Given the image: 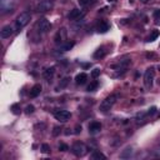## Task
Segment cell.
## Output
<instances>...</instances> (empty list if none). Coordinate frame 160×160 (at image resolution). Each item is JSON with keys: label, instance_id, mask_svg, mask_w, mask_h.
I'll list each match as a JSON object with an SVG mask.
<instances>
[{"label": "cell", "instance_id": "6da1fadb", "mask_svg": "<svg viewBox=\"0 0 160 160\" xmlns=\"http://www.w3.org/2000/svg\"><path fill=\"white\" fill-rule=\"evenodd\" d=\"M30 19H31V14L29 11H22L18 15L16 20H15V30L16 31H20L22 30L29 22H30Z\"/></svg>", "mask_w": 160, "mask_h": 160}, {"label": "cell", "instance_id": "7a4b0ae2", "mask_svg": "<svg viewBox=\"0 0 160 160\" xmlns=\"http://www.w3.org/2000/svg\"><path fill=\"white\" fill-rule=\"evenodd\" d=\"M116 99H118V95H115V94H111V95H109L108 98H105V99L101 101V104H100V110H101L102 112L109 111V110L112 108V105L116 102Z\"/></svg>", "mask_w": 160, "mask_h": 160}, {"label": "cell", "instance_id": "3957f363", "mask_svg": "<svg viewBox=\"0 0 160 160\" xmlns=\"http://www.w3.org/2000/svg\"><path fill=\"white\" fill-rule=\"evenodd\" d=\"M36 29H38V31L40 34H45L51 29V24H50V21L48 19H40L36 22Z\"/></svg>", "mask_w": 160, "mask_h": 160}, {"label": "cell", "instance_id": "277c9868", "mask_svg": "<svg viewBox=\"0 0 160 160\" xmlns=\"http://www.w3.org/2000/svg\"><path fill=\"white\" fill-rule=\"evenodd\" d=\"M15 8V0H0V10L2 14L11 12Z\"/></svg>", "mask_w": 160, "mask_h": 160}, {"label": "cell", "instance_id": "5b68a950", "mask_svg": "<svg viewBox=\"0 0 160 160\" xmlns=\"http://www.w3.org/2000/svg\"><path fill=\"white\" fill-rule=\"evenodd\" d=\"M71 151H72V154H74L75 156H84V155L86 154V146H85L82 142L78 141V142H75V144L71 146Z\"/></svg>", "mask_w": 160, "mask_h": 160}, {"label": "cell", "instance_id": "8992f818", "mask_svg": "<svg viewBox=\"0 0 160 160\" xmlns=\"http://www.w3.org/2000/svg\"><path fill=\"white\" fill-rule=\"evenodd\" d=\"M71 114L68 111V110H55L54 111V118L56 120H59L60 122H65L70 119Z\"/></svg>", "mask_w": 160, "mask_h": 160}, {"label": "cell", "instance_id": "52a82bcc", "mask_svg": "<svg viewBox=\"0 0 160 160\" xmlns=\"http://www.w3.org/2000/svg\"><path fill=\"white\" fill-rule=\"evenodd\" d=\"M51 8H52V1L51 0H42V1H39V4L36 5V11L46 12V11L51 10Z\"/></svg>", "mask_w": 160, "mask_h": 160}, {"label": "cell", "instance_id": "ba28073f", "mask_svg": "<svg viewBox=\"0 0 160 160\" xmlns=\"http://www.w3.org/2000/svg\"><path fill=\"white\" fill-rule=\"evenodd\" d=\"M65 40H66V29H65V28H61V29L56 32V35H55V42L62 45V44L65 42Z\"/></svg>", "mask_w": 160, "mask_h": 160}, {"label": "cell", "instance_id": "9c48e42d", "mask_svg": "<svg viewBox=\"0 0 160 160\" xmlns=\"http://www.w3.org/2000/svg\"><path fill=\"white\" fill-rule=\"evenodd\" d=\"M152 80H154V71L151 69H148L145 71V75H144V84H145V86L146 88H151Z\"/></svg>", "mask_w": 160, "mask_h": 160}, {"label": "cell", "instance_id": "30bf717a", "mask_svg": "<svg viewBox=\"0 0 160 160\" xmlns=\"http://www.w3.org/2000/svg\"><path fill=\"white\" fill-rule=\"evenodd\" d=\"M12 34H14V29H12L11 25H5V26L0 30V35H1L2 39H8V38H10Z\"/></svg>", "mask_w": 160, "mask_h": 160}, {"label": "cell", "instance_id": "8fae6325", "mask_svg": "<svg viewBox=\"0 0 160 160\" xmlns=\"http://www.w3.org/2000/svg\"><path fill=\"white\" fill-rule=\"evenodd\" d=\"M101 130V124L98 121H92L89 124V132L90 134H96Z\"/></svg>", "mask_w": 160, "mask_h": 160}, {"label": "cell", "instance_id": "7c38bea8", "mask_svg": "<svg viewBox=\"0 0 160 160\" xmlns=\"http://www.w3.org/2000/svg\"><path fill=\"white\" fill-rule=\"evenodd\" d=\"M80 16H82V12L80 9H72L68 15L69 20H78V19H80Z\"/></svg>", "mask_w": 160, "mask_h": 160}, {"label": "cell", "instance_id": "4fadbf2b", "mask_svg": "<svg viewBox=\"0 0 160 160\" xmlns=\"http://www.w3.org/2000/svg\"><path fill=\"white\" fill-rule=\"evenodd\" d=\"M109 29H110V25H109L108 21H105V20H101V21L98 24V26H96V30H98L99 32H106Z\"/></svg>", "mask_w": 160, "mask_h": 160}, {"label": "cell", "instance_id": "5bb4252c", "mask_svg": "<svg viewBox=\"0 0 160 160\" xmlns=\"http://www.w3.org/2000/svg\"><path fill=\"white\" fill-rule=\"evenodd\" d=\"M40 92H41V85L40 84H36V85H34L30 89L29 95H30V98H36L38 95H40Z\"/></svg>", "mask_w": 160, "mask_h": 160}, {"label": "cell", "instance_id": "9a60e30c", "mask_svg": "<svg viewBox=\"0 0 160 160\" xmlns=\"http://www.w3.org/2000/svg\"><path fill=\"white\" fill-rule=\"evenodd\" d=\"M86 80H88V75H86L85 72H80V74H78V75L75 76V81H76V84H79V85L85 84Z\"/></svg>", "mask_w": 160, "mask_h": 160}, {"label": "cell", "instance_id": "2e32d148", "mask_svg": "<svg viewBox=\"0 0 160 160\" xmlns=\"http://www.w3.org/2000/svg\"><path fill=\"white\" fill-rule=\"evenodd\" d=\"M131 155H132V148H131V146H128V148H125V149L121 151L120 158H121V159H128V158H130Z\"/></svg>", "mask_w": 160, "mask_h": 160}, {"label": "cell", "instance_id": "e0dca14e", "mask_svg": "<svg viewBox=\"0 0 160 160\" xmlns=\"http://www.w3.org/2000/svg\"><path fill=\"white\" fill-rule=\"evenodd\" d=\"M54 72H55V69H54V68H48L46 70L42 71V76H44L46 80H50V79L54 76Z\"/></svg>", "mask_w": 160, "mask_h": 160}, {"label": "cell", "instance_id": "ac0fdd59", "mask_svg": "<svg viewBox=\"0 0 160 160\" xmlns=\"http://www.w3.org/2000/svg\"><path fill=\"white\" fill-rule=\"evenodd\" d=\"M105 54H106V50L104 49V48H99L95 52H94V58L95 59H99V58H104L105 56Z\"/></svg>", "mask_w": 160, "mask_h": 160}, {"label": "cell", "instance_id": "d6986e66", "mask_svg": "<svg viewBox=\"0 0 160 160\" xmlns=\"http://www.w3.org/2000/svg\"><path fill=\"white\" fill-rule=\"evenodd\" d=\"M91 158L94 159V160H100V159H106V156L102 154V152H100V151H94L92 152V155H91Z\"/></svg>", "mask_w": 160, "mask_h": 160}, {"label": "cell", "instance_id": "ffe728a7", "mask_svg": "<svg viewBox=\"0 0 160 160\" xmlns=\"http://www.w3.org/2000/svg\"><path fill=\"white\" fill-rule=\"evenodd\" d=\"M74 45H75V42H74V41H66V42H64L61 46H62V50L68 51V50L72 49V46H74Z\"/></svg>", "mask_w": 160, "mask_h": 160}, {"label": "cell", "instance_id": "44dd1931", "mask_svg": "<svg viewBox=\"0 0 160 160\" xmlns=\"http://www.w3.org/2000/svg\"><path fill=\"white\" fill-rule=\"evenodd\" d=\"M98 86H99V82H98L96 80H94V81H91V82L89 84V86H88V91H94V90H96Z\"/></svg>", "mask_w": 160, "mask_h": 160}, {"label": "cell", "instance_id": "7402d4cb", "mask_svg": "<svg viewBox=\"0 0 160 160\" xmlns=\"http://www.w3.org/2000/svg\"><path fill=\"white\" fill-rule=\"evenodd\" d=\"M159 35H160V31H159V30H154V31H152V34L149 36L148 41H154V40H156Z\"/></svg>", "mask_w": 160, "mask_h": 160}, {"label": "cell", "instance_id": "603a6c76", "mask_svg": "<svg viewBox=\"0 0 160 160\" xmlns=\"http://www.w3.org/2000/svg\"><path fill=\"white\" fill-rule=\"evenodd\" d=\"M152 16H154L155 22H156V24H160V9H156V10L154 11Z\"/></svg>", "mask_w": 160, "mask_h": 160}, {"label": "cell", "instance_id": "cb8c5ba5", "mask_svg": "<svg viewBox=\"0 0 160 160\" xmlns=\"http://www.w3.org/2000/svg\"><path fill=\"white\" fill-rule=\"evenodd\" d=\"M11 111L14 112V114H20V105L19 104H12L11 105Z\"/></svg>", "mask_w": 160, "mask_h": 160}, {"label": "cell", "instance_id": "d4e9b609", "mask_svg": "<svg viewBox=\"0 0 160 160\" xmlns=\"http://www.w3.org/2000/svg\"><path fill=\"white\" fill-rule=\"evenodd\" d=\"M41 151L44 154H49L50 152V145L49 144H42L41 145Z\"/></svg>", "mask_w": 160, "mask_h": 160}, {"label": "cell", "instance_id": "484cf974", "mask_svg": "<svg viewBox=\"0 0 160 160\" xmlns=\"http://www.w3.org/2000/svg\"><path fill=\"white\" fill-rule=\"evenodd\" d=\"M59 150H60V151H68V150H69V146H68L66 144L61 142V144L59 145Z\"/></svg>", "mask_w": 160, "mask_h": 160}, {"label": "cell", "instance_id": "4316f807", "mask_svg": "<svg viewBox=\"0 0 160 160\" xmlns=\"http://www.w3.org/2000/svg\"><path fill=\"white\" fill-rule=\"evenodd\" d=\"M99 75H100V69L96 68V69H94V70L91 71V76H92V78H98Z\"/></svg>", "mask_w": 160, "mask_h": 160}, {"label": "cell", "instance_id": "83f0119b", "mask_svg": "<svg viewBox=\"0 0 160 160\" xmlns=\"http://www.w3.org/2000/svg\"><path fill=\"white\" fill-rule=\"evenodd\" d=\"M34 110H35V109H34V106H32V105H28V106L25 108L26 114H32V112H34Z\"/></svg>", "mask_w": 160, "mask_h": 160}, {"label": "cell", "instance_id": "f1b7e54d", "mask_svg": "<svg viewBox=\"0 0 160 160\" xmlns=\"http://www.w3.org/2000/svg\"><path fill=\"white\" fill-rule=\"evenodd\" d=\"M60 132H61V128H60V126H55V128H54V131H52V135H54V136H58Z\"/></svg>", "mask_w": 160, "mask_h": 160}, {"label": "cell", "instance_id": "f546056e", "mask_svg": "<svg viewBox=\"0 0 160 160\" xmlns=\"http://www.w3.org/2000/svg\"><path fill=\"white\" fill-rule=\"evenodd\" d=\"M155 112H156V108H155V106H151V108L149 109V111H148L149 115H154Z\"/></svg>", "mask_w": 160, "mask_h": 160}, {"label": "cell", "instance_id": "4dcf8cb0", "mask_svg": "<svg viewBox=\"0 0 160 160\" xmlns=\"http://www.w3.org/2000/svg\"><path fill=\"white\" fill-rule=\"evenodd\" d=\"M78 1H79L80 6H85V5H88L90 2V0H78Z\"/></svg>", "mask_w": 160, "mask_h": 160}, {"label": "cell", "instance_id": "1f68e13d", "mask_svg": "<svg viewBox=\"0 0 160 160\" xmlns=\"http://www.w3.org/2000/svg\"><path fill=\"white\" fill-rule=\"evenodd\" d=\"M68 81H69V79H68V78H65V79H62V81L60 82V88H62V86H65V85L68 84Z\"/></svg>", "mask_w": 160, "mask_h": 160}, {"label": "cell", "instance_id": "d6a6232c", "mask_svg": "<svg viewBox=\"0 0 160 160\" xmlns=\"http://www.w3.org/2000/svg\"><path fill=\"white\" fill-rule=\"evenodd\" d=\"M74 132H75V134H79V132H81V126H79V125H78V126L75 128V131H74Z\"/></svg>", "mask_w": 160, "mask_h": 160}, {"label": "cell", "instance_id": "836d02e7", "mask_svg": "<svg viewBox=\"0 0 160 160\" xmlns=\"http://www.w3.org/2000/svg\"><path fill=\"white\" fill-rule=\"evenodd\" d=\"M146 58H148V59H150V58H155V55H154V54H149V52H148V54H146Z\"/></svg>", "mask_w": 160, "mask_h": 160}, {"label": "cell", "instance_id": "e575fe53", "mask_svg": "<svg viewBox=\"0 0 160 160\" xmlns=\"http://www.w3.org/2000/svg\"><path fill=\"white\" fill-rule=\"evenodd\" d=\"M82 66H84V68H89V66H90V64H84Z\"/></svg>", "mask_w": 160, "mask_h": 160}, {"label": "cell", "instance_id": "d590c367", "mask_svg": "<svg viewBox=\"0 0 160 160\" xmlns=\"http://www.w3.org/2000/svg\"><path fill=\"white\" fill-rule=\"evenodd\" d=\"M142 2H148V1H150V0H141Z\"/></svg>", "mask_w": 160, "mask_h": 160}, {"label": "cell", "instance_id": "8d00e7d4", "mask_svg": "<svg viewBox=\"0 0 160 160\" xmlns=\"http://www.w3.org/2000/svg\"><path fill=\"white\" fill-rule=\"evenodd\" d=\"M40 1H42V0H40Z\"/></svg>", "mask_w": 160, "mask_h": 160}, {"label": "cell", "instance_id": "74e56055", "mask_svg": "<svg viewBox=\"0 0 160 160\" xmlns=\"http://www.w3.org/2000/svg\"><path fill=\"white\" fill-rule=\"evenodd\" d=\"M159 116H160V115H159Z\"/></svg>", "mask_w": 160, "mask_h": 160}]
</instances>
